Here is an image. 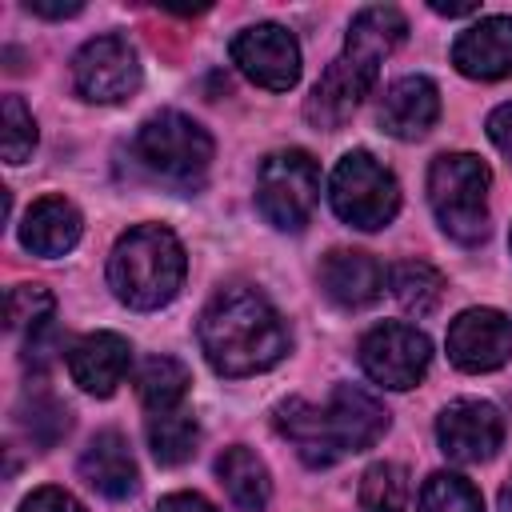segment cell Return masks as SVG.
<instances>
[{"label":"cell","instance_id":"15","mask_svg":"<svg viewBox=\"0 0 512 512\" xmlns=\"http://www.w3.org/2000/svg\"><path fill=\"white\" fill-rule=\"evenodd\" d=\"M324 412H328L332 432H336L344 452H364L388 432V408L356 384H336Z\"/></svg>","mask_w":512,"mask_h":512},{"label":"cell","instance_id":"5","mask_svg":"<svg viewBox=\"0 0 512 512\" xmlns=\"http://www.w3.org/2000/svg\"><path fill=\"white\" fill-rule=\"evenodd\" d=\"M328 196H332L336 216L352 228H364V232L384 228L400 208V184L372 152L340 156L332 184H328Z\"/></svg>","mask_w":512,"mask_h":512},{"label":"cell","instance_id":"13","mask_svg":"<svg viewBox=\"0 0 512 512\" xmlns=\"http://www.w3.org/2000/svg\"><path fill=\"white\" fill-rule=\"evenodd\" d=\"M452 64L472 80L512 76V16H484L452 44Z\"/></svg>","mask_w":512,"mask_h":512},{"label":"cell","instance_id":"10","mask_svg":"<svg viewBox=\"0 0 512 512\" xmlns=\"http://www.w3.org/2000/svg\"><path fill=\"white\" fill-rule=\"evenodd\" d=\"M440 452L456 464L492 460L504 440V420L488 400H452L436 420Z\"/></svg>","mask_w":512,"mask_h":512},{"label":"cell","instance_id":"23","mask_svg":"<svg viewBox=\"0 0 512 512\" xmlns=\"http://www.w3.org/2000/svg\"><path fill=\"white\" fill-rule=\"evenodd\" d=\"M136 392H140V404L156 416V412H172L184 392H188V368L172 356H148L136 372Z\"/></svg>","mask_w":512,"mask_h":512},{"label":"cell","instance_id":"26","mask_svg":"<svg viewBox=\"0 0 512 512\" xmlns=\"http://www.w3.org/2000/svg\"><path fill=\"white\" fill-rule=\"evenodd\" d=\"M408 504V472L400 464H372L360 480L364 512H404Z\"/></svg>","mask_w":512,"mask_h":512},{"label":"cell","instance_id":"35","mask_svg":"<svg viewBox=\"0 0 512 512\" xmlns=\"http://www.w3.org/2000/svg\"><path fill=\"white\" fill-rule=\"evenodd\" d=\"M432 12H440V16H472L476 4H432Z\"/></svg>","mask_w":512,"mask_h":512},{"label":"cell","instance_id":"36","mask_svg":"<svg viewBox=\"0 0 512 512\" xmlns=\"http://www.w3.org/2000/svg\"><path fill=\"white\" fill-rule=\"evenodd\" d=\"M508 244H512V236H508Z\"/></svg>","mask_w":512,"mask_h":512},{"label":"cell","instance_id":"33","mask_svg":"<svg viewBox=\"0 0 512 512\" xmlns=\"http://www.w3.org/2000/svg\"><path fill=\"white\" fill-rule=\"evenodd\" d=\"M156 512H216L200 492H172L156 504Z\"/></svg>","mask_w":512,"mask_h":512},{"label":"cell","instance_id":"7","mask_svg":"<svg viewBox=\"0 0 512 512\" xmlns=\"http://www.w3.org/2000/svg\"><path fill=\"white\" fill-rule=\"evenodd\" d=\"M428 360H432V344L424 332H416L412 324H400V320H388V324H376L364 340H360V364L364 372L384 384V388H416L428 372Z\"/></svg>","mask_w":512,"mask_h":512},{"label":"cell","instance_id":"28","mask_svg":"<svg viewBox=\"0 0 512 512\" xmlns=\"http://www.w3.org/2000/svg\"><path fill=\"white\" fill-rule=\"evenodd\" d=\"M0 148L8 164H24L36 148V120L20 96H4L0 104Z\"/></svg>","mask_w":512,"mask_h":512},{"label":"cell","instance_id":"30","mask_svg":"<svg viewBox=\"0 0 512 512\" xmlns=\"http://www.w3.org/2000/svg\"><path fill=\"white\" fill-rule=\"evenodd\" d=\"M24 428L36 444H56L64 432H68V412L52 400V396H32V412L24 416Z\"/></svg>","mask_w":512,"mask_h":512},{"label":"cell","instance_id":"21","mask_svg":"<svg viewBox=\"0 0 512 512\" xmlns=\"http://www.w3.org/2000/svg\"><path fill=\"white\" fill-rule=\"evenodd\" d=\"M404 32H408V20H404L400 8L372 4V8L356 12V20L348 28V40H344V52L364 60V64H372V68H380V60L404 40Z\"/></svg>","mask_w":512,"mask_h":512},{"label":"cell","instance_id":"17","mask_svg":"<svg viewBox=\"0 0 512 512\" xmlns=\"http://www.w3.org/2000/svg\"><path fill=\"white\" fill-rule=\"evenodd\" d=\"M276 432L296 448V456L308 464V468H328L344 456L336 432H332V420L324 408L308 404V400H284L276 408Z\"/></svg>","mask_w":512,"mask_h":512},{"label":"cell","instance_id":"3","mask_svg":"<svg viewBox=\"0 0 512 512\" xmlns=\"http://www.w3.org/2000/svg\"><path fill=\"white\" fill-rule=\"evenodd\" d=\"M488 184L492 172L472 152H444L432 160L428 204L452 240L476 244L488 236Z\"/></svg>","mask_w":512,"mask_h":512},{"label":"cell","instance_id":"20","mask_svg":"<svg viewBox=\"0 0 512 512\" xmlns=\"http://www.w3.org/2000/svg\"><path fill=\"white\" fill-rule=\"evenodd\" d=\"M76 240H80V212L64 196L36 200L20 224V244L36 256H48V260L72 252Z\"/></svg>","mask_w":512,"mask_h":512},{"label":"cell","instance_id":"32","mask_svg":"<svg viewBox=\"0 0 512 512\" xmlns=\"http://www.w3.org/2000/svg\"><path fill=\"white\" fill-rule=\"evenodd\" d=\"M488 136H492V144L512 160V100L500 104V108L488 116Z\"/></svg>","mask_w":512,"mask_h":512},{"label":"cell","instance_id":"4","mask_svg":"<svg viewBox=\"0 0 512 512\" xmlns=\"http://www.w3.org/2000/svg\"><path fill=\"white\" fill-rule=\"evenodd\" d=\"M132 152L156 180L192 188L212 164V136L184 112H156L140 124Z\"/></svg>","mask_w":512,"mask_h":512},{"label":"cell","instance_id":"11","mask_svg":"<svg viewBox=\"0 0 512 512\" xmlns=\"http://www.w3.org/2000/svg\"><path fill=\"white\" fill-rule=\"evenodd\" d=\"M448 356L460 372H492L512 356V320L496 308H468L448 324Z\"/></svg>","mask_w":512,"mask_h":512},{"label":"cell","instance_id":"6","mask_svg":"<svg viewBox=\"0 0 512 512\" xmlns=\"http://www.w3.org/2000/svg\"><path fill=\"white\" fill-rule=\"evenodd\" d=\"M316 200H320V168L308 152L288 148V152H272L260 164L256 204L272 228L300 232L312 220Z\"/></svg>","mask_w":512,"mask_h":512},{"label":"cell","instance_id":"1","mask_svg":"<svg viewBox=\"0 0 512 512\" xmlns=\"http://www.w3.org/2000/svg\"><path fill=\"white\" fill-rule=\"evenodd\" d=\"M200 348L220 376H252L288 352V328L264 292L232 284L200 316Z\"/></svg>","mask_w":512,"mask_h":512},{"label":"cell","instance_id":"18","mask_svg":"<svg viewBox=\"0 0 512 512\" xmlns=\"http://www.w3.org/2000/svg\"><path fill=\"white\" fill-rule=\"evenodd\" d=\"M440 116V92L428 76L396 80L380 100V128L396 140H420Z\"/></svg>","mask_w":512,"mask_h":512},{"label":"cell","instance_id":"2","mask_svg":"<svg viewBox=\"0 0 512 512\" xmlns=\"http://www.w3.org/2000/svg\"><path fill=\"white\" fill-rule=\"evenodd\" d=\"M108 284L128 308H160L184 284V248L164 224L124 232L108 256Z\"/></svg>","mask_w":512,"mask_h":512},{"label":"cell","instance_id":"25","mask_svg":"<svg viewBox=\"0 0 512 512\" xmlns=\"http://www.w3.org/2000/svg\"><path fill=\"white\" fill-rule=\"evenodd\" d=\"M196 444H200V424L196 416L172 408V412H156L148 420V448L160 464H184L196 456Z\"/></svg>","mask_w":512,"mask_h":512},{"label":"cell","instance_id":"29","mask_svg":"<svg viewBox=\"0 0 512 512\" xmlns=\"http://www.w3.org/2000/svg\"><path fill=\"white\" fill-rule=\"evenodd\" d=\"M52 308H56V300H52V292L44 284H16L12 296H8V324L16 332L36 336L52 320Z\"/></svg>","mask_w":512,"mask_h":512},{"label":"cell","instance_id":"8","mask_svg":"<svg viewBox=\"0 0 512 512\" xmlns=\"http://www.w3.org/2000/svg\"><path fill=\"white\" fill-rule=\"evenodd\" d=\"M72 84L92 104H120L140 88V60L124 36H96L72 56Z\"/></svg>","mask_w":512,"mask_h":512},{"label":"cell","instance_id":"16","mask_svg":"<svg viewBox=\"0 0 512 512\" xmlns=\"http://www.w3.org/2000/svg\"><path fill=\"white\" fill-rule=\"evenodd\" d=\"M320 288L332 304L356 312V308H368L380 288H384V272L380 264L368 256V252H356V248H336L320 260Z\"/></svg>","mask_w":512,"mask_h":512},{"label":"cell","instance_id":"34","mask_svg":"<svg viewBox=\"0 0 512 512\" xmlns=\"http://www.w3.org/2000/svg\"><path fill=\"white\" fill-rule=\"evenodd\" d=\"M84 4L72 0V4H44V0H28V12L32 16H48V20H64V16H76Z\"/></svg>","mask_w":512,"mask_h":512},{"label":"cell","instance_id":"12","mask_svg":"<svg viewBox=\"0 0 512 512\" xmlns=\"http://www.w3.org/2000/svg\"><path fill=\"white\" fill-rule=\"evenodd\" d=\"M376 76H380V68H372V64H364V60H356V56H348V52L336 56V60L324 68V76L316 80V88L308 92L304 116H308L316 128H340V124L360 108V100L372 92Z\"/></svg>","mask_w":512,"mask_h":512},{"label":"cell","instance_id":"9","mask_svg":"<svg viewBox=\"0 0 512 512\" xmlns=\"http://www.w3.org/2000/svg\"><path fill=\"white\" fill-rule=\"evenodd\" d=\"M232 60L252 84H260L268 92H288L300 80V44L280 24L244 28L232 40Z\"/></svg>","mask_w":512,"mask_h":512},{"label":"cell","instance_id":"19","mask_svg":"<svg viewBox=\"0 0 512 512\" xmlns=\"http://www.w3.org/2000/svg\"><path fill=\"white\" fill-rule=\"evenodd\" d=\"M80 476L96 492H104L112 500L132 496L136 492V480H140L136 460H132V448H128V440L120 432H96L92 436V444L80 456Z\"/></svg>","mask_w":512,"mask_h":512},{"label":"cell","instance_id":"31","mask_svg":"<svg viewBox=\"0 0 512 512\" xmlns=\"http://www.w3.org/2000/svg\"><path fill=\"white\" fill-rule=\"evenodd\" d=\"M20 512H84V508H80V500H76L72 492H64V488H36V492L20 504Z\"/></svg>","mask_w":512,"mask_h":512},{"label":"cell","instance_id":"24","mask_svg":"<svg viewBox=\"0 0 512 512\" xmlns=\"http://www.w3.org/2000/svg\"><path fill=\"white\" fill-rule=\"evenodd\" d=\"M392 296H396V304L404 312L428 316L444 296V276L428 260H400L392 268Z\"/></svg>","mask_w":512,"mask_h":512},{"label":"cell","instance_id":"27","mask_svg":"<svg viewBox=\"0 0 512 512\" xmlns=\"http://www.w3.org/2000/svg\"><path fill=\"white\" fill-rule=\"evenodd\" d=\"M420 512H484V500L464 476L432 472L420 488Z\"/></svg>","mask_w":512,"mask_h":512},{"label":"cell","instance_id":"14","mask_svg":"<svg viewBox=\"0 0 512 512\" xmlns=\"http://www.w3.org/2000/svg\"><path fill=\"white\" fill-rule=\"evenodd\" d=\"M128 360H132V348L124 336L116 332H88L72 344L68 352V372H72V384L84 388L88 396H112L116 384L128 376Z\"/></svg>","mask_w":512,"mask_h":512},{"label":"cell","instance_id":"22","mask_svg":"<svg viewBox=\"0 0 512 512\" xmlns=\"http://www.w3.org/2000/svg\"><path fill=\"white\" fill-rule=\"evenodd\" d=\"M216 472H220V484L228 488V496L244 508V512H260L272 496V480H268V468L264 460L244 448V444H232L224 448V456L216 460Z\"/></svg>","mask_w":512,"mask_h":512}]
</instances>
